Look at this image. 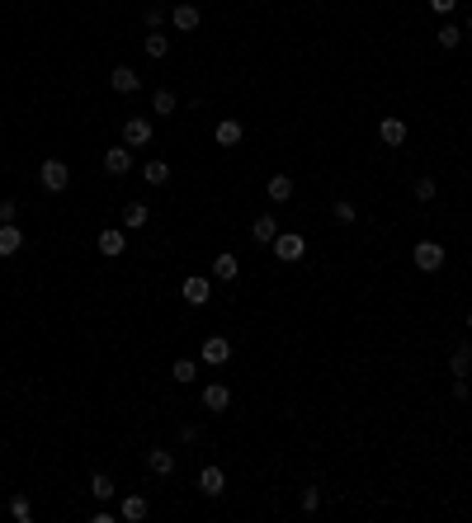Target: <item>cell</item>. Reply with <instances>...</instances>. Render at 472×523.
<instances>
[{"mask_svg": "<svg viewBox=\"0 0 472 523\" xmlns=\"http://www.w3.org/2000/svg\"><path fill=\"white\" fill-rule=\"evenodd\" d=\"M10 514H14L19 523H28V519H33V505H28L24 495H14V500H10Z\"/></svg>", "mask_w": 472, "mask_h": 523, "instance_id": "obj_29", "label": "cell"}, {"mask_svg": "<svg viewBox=\"0 0 472 523\" xmlns=\"http://www.w3.org/2000/svg\"><path fill=\"white\" fill-rule=\"evenodd\" d=\"M411 260H416V269H425V274H439V269H444V246H439V241H420V246L411 250Z\"/></svg>", "mask_w": 472, "mask_h": 523, "instance_id": "obj_1", "label": "cell"}, {"mask_svg": "<svg viewBox=\"0 0 472 523\" xmlns=\"http://www.w3.org/2000/svg\"><path fill=\"white\" fill-rule=\"evenodd\" d=\"M123 142H128V146H146V142H151V118H142V114L128 118V123H123Z\"/></svg>", "mask_w": 472, "mask_h": 523, "instance_id": "obj_4", "label": "cell"}, {"mask_svg": "<svg viewBox=\"0 0 472 523\" xmlns=\"http://www.w3.org/2000/svg\"><path fill=\"white\" fill-rule=\"evenodd\" d=\"M146 184H171V165H166V160H146Z\"/></svg>", "mask_w": 472, "mask_h": 523, "instance_id": "obj_23", "label": "cell"}, {"mask_svg": "<svg viewBox=\"0 0 472 523\" xmlns=\"http://www.w3.org/2000/svg\"><path fill=\"white\" fill-rule=\"evenodd\" d=\"M146 514H151L146 495H123V510H118V519H128V523H142Z\"/></svg>", "mask_w": 472, "mask_h": 523, "instance_id": "obj_8", "label": "cell"}, {"mask_svg": "<svg viewBox=\"0 0 472 523\" xmlns=\"http://www.w3.org/2000/svg\"><path fill=\"white\" fill-rule=\"evenodd\" d=\"M468 330H472V316H468Z\"/></svg>", "mask_w": 472, "mask_h": 523, "instance_id": "obj_35", "label": "cell"}, {"mask_svg": "<svg viewBox=\"0 0 472 523\" xmlns=\"http://www.w3.org/2000/svg\"><path fill=\"white\" fill-rule=\"evenodd\" d=\"M175 28H180V33H194L198 28V5H189V0H184V5H175Z\"/></svg>", "mask_w": 472, "mask_h": 523, "instance_id": "obj_14", "label": "cell"}, {"mask_svg": "<svg viewBox=\"0 0 472 523\" xmlns=\"http://www.w3.org/2000/svg\"><path fill=\"white\" fill-rule=\"evenodd\" d=\"M171 378H175V382H194V378H198V363H194V358H180V363L171 368Z\"/></svg>", "mask_w": 472, "mask_h": 523, "instance_id": "obj_26", "label": "cell"}, {"mask_svg": "<svg viewBox=\"0 0 472 523\" xmlns=\"http://www.w3.org/2000/svg\"><path fill=\"white\" fill-rule=\"evenodd\" d=\"M222 485H227L222 467H203L198 471V490H203V495H222Z\"/></svg>", "mask_w": 472, "mask_h": 523, "instance_id": "obj_11", "label": "cell"}, {"mask_svg": "<svg viewBox=\"0 0 472 523\" xmlns=\"http://www.w3.org/2000/svg\"><path fill=\"white\" fill-rule=\"evenodd\" d=\"M151 222V208H146V203H128V208H123V226H146Z\"/></svg>", "mask_w": 472, "mask_h": 523, "instance_id": "obj_20", "label": "cell"}, {"mask_svg": "<svg viewBox=\"0 0 472 523\" xmlns=\"http://www.w3.org/2000/svg\"><path fill=\"white\" fill-rule=\"evenodd\" d=\"M213 137H218V146H236V142H241V137H246V132H241V123H236V118H222Z\"/></svg>", "mask_w": 472, "mask_h": 523, "instance_id": "obj_16", "label": "cell"}, {"mask_svg": "<svg viewBox=\"0 0 472 523\" xmlns=\"http://www.w3.org/2000/svg\"><path fill=\"white\" fill-rule=\"evenodd\" d=\"M227 358H232V344L222 340V335H213V340H203V363H227Z\"/></svg>", "mask_w": 472, "mask_h": 523, "instance_id": "obj_9", "label": "cell"}, {"mask_svg": "<svg viewBox=\"0 0 472 523\" xmlns=\"http://www.w3.org/2000/svg\"><path fill=\"white\" fill-rule=\"evenodd\" d=\"M468 368H472V349H458L449 358V373H454V378H468Z\"/></svg>", "mask_w": 472, "mask_h": 523, "instance_id": "obj_24", "label": "cell"}, {"mask_svg": "<svg viewBox=\"0 0 472 523\" xmlns=\"http://www.w3.org/2000/svg\"><path fill=\"white\" fill-rule=\"evenodd\" d=\"M90 495H95V500H114V495H118L114 476H104V471H100V476H95V481H90Z\"/></svg>", "mask_w": 472, "mask_h": 523, "instance_id": "obj_22", "label": "cell"}, {"mask_svg": "<svg viewBox=\"0 0 472 523\" xmlns=\"http://www.w3.org/2000/svg\"><path fill=\"white\" fill-rule=\"evenodd\" d=\"M434 38H439V48H458V43H463V28L444 24V28H439V33H434Z\"/></svg>", "mask_w": 472, "mask_h": 523, "instance_id": "obj_28", "label": "cell"}, {"mask_svg": "<svg viewBox=\"0 0 472 523\" xmlns=\"http://www.w3.org/2000/svg\"><path fill=\"white\" fill-rule=\"evenodd\" d=\"M264 194L274 198V203H289V198H293V180H289V175H274V180L264 184Z\"/></svg>", "mask_w": 472, "mask_h": 523, "instance_id": "obj_18", "label": "cell"}, {"mask_svg": "<svg viewBox=\"0 0 472 523\" xmlns=\"http://www.w3.org/2000/svg\"><path fill=\"white\" fill-rule=\"evenodd\" d=\"M100 255H109V260L123 255V231H118V226H104V231H100Z\"/></svg>", "mask_w": 472, "mask_h": 523, "instance_id": "obj_15", "label": "cell"}, {"mask_svg": "<svg viewBox=\"0 0 472 523\" xmlns=\"http://www.w3.org/2000/svg\"><path fill=\"white\" fill-rule=\"evenodd\" d=\"M336 217H340V222H354L359 212H354V203H345V198H340V203H336Z\"/></svg>", "mask_w": 472, "mask_h": 523, "instance_id": "obj_32", "label": "cell"}, {"mask_svg": "<svg viewBox=\"0 0 472 523\" xmlns=\"http://www.w3.org/2000/svg\"><path fill=\"white\" fill-rule=\"evenodd\" d=\"M175 104H180V99H175L171 90H156V94H151V109H156L161 118H166V114H175Z\"/></svg>", "mask_w": 472, "mask_h": 523, "instance_id": "obj_25", "label": "cell"}, {"mask_svg": "<svg viewBox=\"0 0 472 523\" xmlns=\"http://www.w3.org/2000/svg\"><path fill=\"white\" fill-rule=\"evenodd\" d=\"M236 269H241V264H236V255H218V260H213V278H222V283H232Z\"/></svg>", "mask_w": 472, "mask_h": 523, "instance_id": "obj_21", "label": "cell"}, {"mask_svg": "<svg viewBox=\"0 0 472 523\" xmlns=\"http://www.w3.org/2000/svg\"><path fill=\"white\" fill-rule=\"evenodd\" d=\"M166 53H171V38H161V28H156V33L146 38V57H156V62H161Z\"/></svg>", "mask_w": 472, "mask_h": 523, "instance_id": "obj_27", "label": "cell"}, {"mask_svg": "<svg viewBox=\"0 0 472 523\" xmlns=\"http://www.w3.org/2000/svg\"><path fill=\"white\" fill-rule=\"evenodd\" d=\"M250 236H255L260 246H274V236H279V222H274V217H269V212H264V217H255V222H250Z\"/></svg>", "mask_w": 472, "mask_h": 523, "instance_id": "obj_13", "label": "cell"}, {"mask_svg": "<svg viewBox=\"0 0 472 523\" xmlns=\"http://www.w3.org/2000/svg\"><path fill=\"white\" fill-rule=\"evenodd\" d=\"M38 180H43V189H48V194H62L66 184H71V170H66L62 160H43Z\"/></svg>", "mask_w": 472, "mask_h": 523, "instance_id": "obj_3", "label": "cell"}, {"mask_svg": "<svg viewBox=\"0 0 472 523\" xmlns=\"http://www.w3.org/2000/svg\"><path fill=\"white\" fill-rule=\"evenodd\" d=\"M109 85H114L118 94H137V85H142V76H137L132 66H114V76H109Z\"/></svg>", "mask_w": 472, "mask_h": 523, "instance_id": "obj_6", "label": "cell"}, {"mask_svg": "<svg viewBox=\"0 0 472 523\" xmlns=\"http://www.w3.org/2000/svg\"><path fill=\"white\" fill-rule=\"evenodd\" d=\"M430 10L434 14H454V10H458V0H430Z\"/></svg>", "mask_w": 472, "mask_h": 523, "instance_id": "obj_34", "label": "cell"}, {"mask_svg": "<svg viewBox=\"0 0 472 523\" xmlns=\"http://www.w3.org/2000/svg\"><path fill=\"white\" fill-rule=\"evenodd\" d=\"M434 194H439V189H434V180H416V198H420V203H430Z\"/></svg>", "mask_w": 472, "mask_h": 523, "instance_id": "obj_31", "label": "cell"}, {"mask_svg": "<svg viewBox=\"0 0 472 523\" xmlns=\"http://www.w3.org/2000/svg\"><path fill=\"white\" fill-rule=\"evenodd\" d=\"M203 406H208L213 415H218V410H227V406H232V392H227L222 382H213V387H203Z\"/></svg>", "mask_w": 472, "mask_h": 523, "instance_id": "obj_12", "label": "cell"}, {"mask_svg": "<svg viewBox=\"0 0 472 523\" xmlns=\"http://www.w3.org/2000/svg\"><path fill=\"white\" fill-rule=\"evenodd\" d=\"M378 137L387 146H402V142H407V123H402V118H382V123H378Z\"/></svg>", "mask_w": 472, "mask_h": 523, "instance_id": "obj_10", "label": "cell"}, {"mask_svg": "<svg viewBox=\"0 0 472 523\" xmlns=\"http://www.w3.org/2000/svg\"><path fill=\"white\" fill-rule=\"evenodd\" d=\"M14 212H19V208H14V198H0V222H14Z\"/></svg>", "mask_w": 472, "mask_h": 523, "instance_id": "obj_33", "label": "cell"}, {"mask_svg": "<svg viewBox=\"0 0 472 523\" xmlns=\"http://www.w3.org/2000/svg\"><path fill=\"white\" fill-rule=\"evenodd\" d=\"M146 467L156 471V476H171V471H175V453H166V448H156V453H146Z\"/></svg>", "mask_w": 472, "mask_h": 523, "instance_id": "obj_19", "label": "cell"}, {"mask_svg": "<svg viewBox=\"0 0 472 523\" xmlns=\"http://www.w3.org/2000/svg\"><path fill=\"white\" fill-rule=\"evenodd\" d=\"M104 170L109 175H128L132 170V151H128V146H109V151H104Z\"/></svg>", "mask_w": 472, "mask_h": 523, "instance_id": "obj_7", "label": "cell"}, {"mask_svg": "<svg viewBox=\"0 0 472 523\" xmlns=\"http://www.w3.org/2000/svg\"><path fill=\"white\" fill-rule=\"evenodd\" d=\"M298 505H302V510H307V514H312L316 505H321V490H316V485H307V490H302V500H298Z\"/></svg>", "mask_w": 472, "mask_h": 523, "instance_id": "obj_30", "label": "cell"}, {"mask_svg": "<svg viewBox=\"0 0 472 523\" xmlns=\"http://www.w3.org/2000/svg\"><path fill=\"white\" fill-rule=\"evenodd\" d=\"M468 33H472V19H468Z\"/></svg>", "mask_w": 472, "mask_h": 523, "instance_id": "obj_36", "label": "cell"}, {"mask_svg": "<svg viewBox=\"0 0 472 523\" xmlns=\"http://www.w3.org/2000/svg\"><path fill=\"white\" fill-rule=\"evenodd\" d=\"M302 250H307V241H302L298 231H279V236H274V255H279L284 264H298Z\"/></svg>", "mask_w": 472, "mask_h": 523, "instance_id": "obj_2", "label": "cell"}, {"mask_svg": "<svg viewBox=\"0 0 472 523\" xmlns=\"http://www.w3.org/2000/svg\"><path fill=\"white\" fill-rule=\"evenodd\" d=\"M24 250V231L14 222H0V260H10V255H19Z\"/></svg>", "mask_w": 472, "mask_h": 523, "instance_id": "obj_5", "label": "cell"}, {"mask_svg": "<svg viewBox=\"0 0 472 523\" xmlns=\"http://www.w3.org/2000/svg\"><path fill=\"white\" fill-rule=\"evenodd\" d=\"M208 278H184V302H194V307H203L208 302Z\"/></svg>", "mask_w": 472, "mask_h": 523, "instance_id": "obj_17", "label": "cell"}]
</instances>
